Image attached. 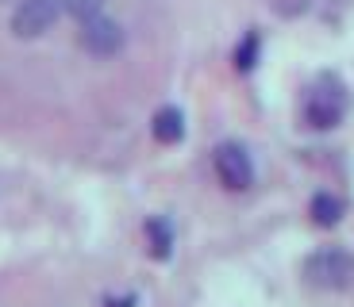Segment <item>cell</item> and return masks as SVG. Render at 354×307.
I'll return each mask as SVG.
<instances>
[{"mask_svg": "<svg viewBox=\"0 0 354 307\" xmlns=\"http://www.w3.org/2000/svg\"><path fill=\"white\" fill-rule=\"evenodd\" d=\"M151 135L162 146H177V142L185 139V115H181V108H174V104L158 108L151 119Z\"/></svg>", "mask_w": 354, "mask_h": 307, "instance_id": "obj_6", "label": "cell"}, {"mask_svg": "<svg viewBox=\"0 0 354 307\" xmlns=\"http://www.w3.org/2000/svg\"><path fill=\"white\" fill-rule=\"evenodd\" d=\"M100 4H104V0H62V8L70 12V16H77V19L97 16V12H100Z\"/></svg>", "mask_w": 354, "mask_h": 307, "instance_id": "obj_10", "label": "cell"}, {"mask_svg": "<svg viewBox=\"0 0 354 307\" xmlns=\"http://www.w3.org/2000/svg\"><path fill=\"white\" fill-rule=\"evenodd\" d=\"M343 115H346V97H343V85H335V81H324L304 100V123L312 131H331V127L343 123Z\"/></svg>", "mask_w": 354, "mask_h": 307, "instance_id": "obj_3", "label": "cell"}, {"mask_svg": "<svg viewBox=\"0 0 354 307\" xmlns=\"http://www.w3.org/2000/svg\"><path fill=\"white\" fill-rule=\"evenodd\" d=\"M212 166L227 192H247L250 184H254V161H250L243 142H220L212 150Z\"/></svg>", "mask_w": 354, "mask_h": 307, "instance_id": "obj_2", "label": "cell"}, {"mask_svg": "<svg viewBox=\"0 0 354 307\" xmlns=\"http://www.w3.org/2000/svg\"><path fill=\"white\" fill-rule=\"evenodd\" d=\"M147 242H151V257H154V261H166V257L174 254V227H169L162 215L147 219Z\"/></svg>", "mask_w": 354, "mask_h": 307, "instance_id": "obj_8", "label": "cell"}, {"mask_svg": "<svg viewBox=\"0 0 354 307\" xmlns=\"http://www.w3.org/2000/svg\"><path fill=\"white\" fill-rule=\"evenodd\" d=\"M343 211H346V204L339 200V196H331V192H316L312 196V204H308V215H312V223L316 227H339L343 223Z\"/></svg>", "mask_w": 354, "mask_h": 307, "instance_id": "obj_7", "label": "cell"}, {"mask_svg": "<svg viewBox=\"0 0 354 307\" xmlns=\"http://www.w3.org/2000/svg\"><path fill=\"white\" fill-rule=\"evenodd\" d=\"M258 50H262V39L250 31V35L239 43V50H235V70H239V73H250V70H254V66H258Z\"/></svg>", "mask_w": 354, "mask_h": 307, "instance_id": "obj_9", "label": "cell"}, {"mask_svg": "<svg viewBox=\"0 0 354 307\" xmlns=\"http://www.w3.org/2000/svg\"><path fill=\"white\" fill-rule=\"evenodd\" d=\"M77 39H81V50L93 54V58H115V54L124 50V27L115 23V19H108L104 12L81 19Z\"/></svg>", "mask_w": 354, "mask_h": 307, "instance_id": "obj_4", "label": "cell"}, {"mask_svg": "<svg viewBox=\"0 0 354 307\" xmlns=\"http://www.w3.org/2000/svg\"><path fill=\"white\" fill-rule=\"evenodd\" d=\"M139 299L135 296H115V299H108V307H135Z\"/></svg>", "mask_w": 354, "mask_h": 307, "instance_id": "obj_11", "label": "cell"}, {"mask_svg": "<svg viewBox=\"0 0 354 307\" xmlns=\"http://www.w3.org/2000/svg\"><path fill=\"white\" fill-rule=\"evenodd\" d=\"M304 281L319 292H346L354 288V250L346 246H324L304 257Z\"/></svg>", "mask_w": 354, "mask_h": 307, "instance_id": "obj_1", "label": "cell"}, {"mask_svg": "<svg viewBox=\"0 0 354 307\" xmlns=\"http://www.w3.org/2000/svg\"><path fill=\"white\" fill-rule=\"evenodd\" d=\"M62 4L58 0H19V8L12 12V35L16 39H39L46 35L58 19Z\"/></svg>", "mask_w": 354, "mask_h": 307, "instance_id": "obj_5", "label": "cell"}]
</instances>
